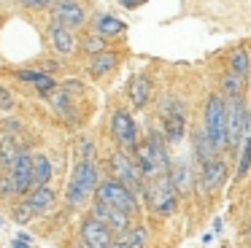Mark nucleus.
I'll return each mask as SVG.
<instances>
[{
    "mask_svg": "<svg viewBox=\"0 0 251 248\" xmlns=\"http://www.w3.org/2000/svg\"><path fill=\"white\" fill-rule=\"evenodd\" d=\"M132 156H135L138 167H141V173H143V181L157 178V175H165V173L170 170V159H168V151H165V140L159 138V132H149L146 140H138Z\"/></svg>",
    "mask_w": 251,
    "mask_h": 248,
    "instance_id": "nucleus-1",
    "label": "nucleus"
},
{
    "mask_svg": "<svg viewBox=\"0 0 251 248\" xmlns=\"http://www.w3.org/2000/svg\"><path fill=\"white\" fill-rule=\"evenodd\" d=\"M98 167L95 159H78V165L73 167L71 181L65 186V199L73 208H84L89 199L95 197V189H98Z\"/></svg>",
    "mask_w": 251,
    "mask_h": 248,
    "instance_id": "nucleus-2",
    "label": "nucleus"
},
{
    "mask_svg": "<svg viewBox=\"0 0 251 248\" xmlns=\"http://www.w3.org/2000/svg\"><path fill=\"white\" fill-rule=\"evenodd\" d=\"M227 100L224 95H208L205 100V108H202V132L205 138L213 143L216 151H224L227 149Z\"/></svg>",
    "mask_w": 251,
    "mask_h": 248,
    "instance_id": "nucleus-3",
    "label": "nucleus"
},
{
    "mask_svg": "<svg viewBox=\"0 0 251 248\" xmlns=\"http://www.w3.org/2000/svg\"><path fill=\"white\" fill-rule=\"evenodd\" d=\"M95 199L108 205V208H116V210H122V213L132 216V219H135V213H138L135 192H132L130 186H125L122 181H116V178H103V181H98Z\"/></svg>",
    "mask_w": 251,
    "mask_h": 248,
    "instance_id": "nucleus-4",
    "label": "nucleus"
},
{
    "mask_svg": "<svg viewBox=\"0 0 251 248\" xmlns=\"http://www.w3.org/2000/svg\"><path fill=\"white\" fill-rule=\"evenodd\" d=\"M146 186V199H149V208L154 210L157 216H173L178 210V192H176L170 175H157V178H149L143 181Z\"/></svg>",
    "mask_w": 251,
    "mask_h": 248,
    "instance_id": "nucleus-5",
    "label": "nucleus"
},
{
    "mask_svg": "<svg viewBox=\"0 0 251 248\" xmlns=\"http://www.w3.org/2000/svg\"><path fill=\"white\" fill-rule=\"evenodd\" d=\"M111 173H114L111 178L122 181L125 186H130L132 192H138V189L143 186V173H141V167H138L135 156H132L130 151L116 149L114 154H111Z\"/></svg>",
    "mask_w": 251,
    "mask_h": 248,
    "instance_id": "nucleus-6",
    "label": "nucleus"
},
{
    "mask_svg": "<svg viewBox=\"0 0 251 248\" xmlns=\"http://www.w3.org/2000/svg\"><path fill=\"white\" fill-rule=\"evenodd\" d=\"M162 127H165V138H168V143H181L186 135V111L184 105H181L178 100H173V97H168V100L162 102Z\"/></svg>",
    "mask_w": 251,
    "mask_h": 248,
    "instance_id": "nucleus-7",
    "label": "nucleus"
},
{
    "mask_svg": "<svg viewBox=\"0 0 251 248\" xmlns=\"http://www.w3.org/2000/svg\"><path fill=\"white\" fill-rule=\"evenodd\" d=\"M224 100H227V119H224V124H227V149L235 151L240 143V135H243L249 108H246L243 97H224Z\"/></svg>",
    "mask_w": 251,
    "mask_h": 248,
    "instance_id": "nucleus-8",
    "label": "nucleus"
},
{
    "mask_svg": "<svg viewBox=\"0 0 251 248\" xmlns=\"http://www.w3.org/2000/svg\"><path fill=\"white\" fill-rule=\"evenodd\" d=\"M78 235H81V243L87 248H111V243H114V237H116L114 229H111L108 224H103L100 219H95L92 213L81 221Z\"/></svg>",
    "mask_w": 251,
    "mask_h": 248,
    "instance_id": "nucleus-9",
    "label": "nucleus"
},
{
    "mask_svg": "<svg viewBox=\"0 0 251 248\" xmlns=\"http://www.w3.org/2000/svg\"><path fill=\"white\" fill-rule=\"evenodd\" d=\"M111 135H114L116 146L122 151H135L138 146V129H135V119L130 116L127 111H116L111 116Z\"/></svg>",
    "mask_w": 251,
    "mask_h": 248,
    "instance_id": "nucleus-10",
    "label": "nucleus"
},
{
    "mask_svg": "<svg viewBox=\"0 0 251 248\" xmlns=\"http://www.w3.org/2000/svg\"><path fill=\"white\" fill-rule=\"evenodd\" d=\"M6 173L14 183V194H17V197H25V194L33 189V154L22 149L19 156L14 159V165L8 167Z\"/></svg>",
    "mask_w": 251,
    "mask_h": 248,
    "instance_id": "nucleus-11",
    "label": "nucleus"
},
{
    "mask_svg": "<svg viewBox=\"0 0 251 248\" xmlns=\"http://www.w3.org/2000/svg\"><path fill=\"white\" fill-rule=\"evenodd\" d=\"M49 8H51V19L62 27H71V30L81 27L84 19H87V11L78 0H54Z\"/></svg>",
    "mask_w": 251,
    "mask_h": 248,
    "instance_id": "nucleus-12",
    "label": "nucleus"
},
{
    "mask_svg": "<svg viewBox=\"0 0 251 248\" xmlns=\"http://www.w3.org/2000/svg\"><path fill=\"white\" fill-rule=\"evenodd\" d=\"M224 181H227V162H224L222 154H216L205 165H200V189L205 194L219 192Z\"/></svg>",
    "mask_w": 251,
    "mask_h": 248,
    "instance_id": "nucleus-13",
    "label": "nucleus"
},
{
    "mask_svg": "<svg viewBox=\"0 0 251 248\" xmlns=\"http://www.w3.org/2000/svg\"><path fill=\"white\" fill-rule=\"evenodd\" d=\"M25 202L30 205V210H33V216H46L51 213V210L57 208V194L54 189L46 183V186H33L27 194H25Z\"/></svg>",
    "mask_w": 251,
    "mask_h": 248,
    "instance_id": "nucleus-14",
    "label": "nucleus"
},
{
    "mask_svg": "<svg viewBox=\"0 0 251 248\" xmlns=\"http://www.w3.org/2000/svg\"><path fill=\"white\" fill-rule=\"evenodd\" d=\"M235 159H238V167H235V178L243 181L251 170V111L246 113V127L243 135H240V143L235 149Z\"/></svg>",
    "mask_w": 251,
    "mask_h": 248,
    "instance_id": "nucleus-15",
    "label": "nucleus"
},
{
    "mask_svg": "<svg viewBox=\"0 0 251 248\" xmlns=\"http://www.w3.org/2000/svg\"><path fill=\"white\" fill-rule=\"evenodd\" d=\"M168 175H170V181H173L176 192L184 194V197H189L192 189H195V173H192L189 159H176V162H170Z\"/></svg>",
    "mask_w": 251,
    "mask_h": 248,
    "instance_id": "nucleus-16",
    "label": "nucleus"
},
{
    "mask_svg": "<svg viewBox=\"0 0 251 248\" xmlns=\"http://www.w3.org/2000/svg\"><path fill=\"white\" fill-rule=\"evenodd\" d=\"M92 216L100 219L103 224H108L111 229H114V235H122V232L132 224V216L122 213V210H116V208H108V205L98 202V199H95V205H92Z\"/></svg>",
    "mask_w": 251,
    "mask_h": 248,
    "instance_id": "nucleus-17",
    "label": "nucleus"
},
{
    "mask_svg": "<svg viewBox=\"0 0 251 248\" xmlns=\"http://www.w3.org/2000/svg\"><path fill=\"white\" fill-rule=\"evenodd\" d=\"M49 41H51V46H54V51L62 54V57L73 54V49H76V35H73V30L57 25V22L49 27Z\"/></svg>",
    "mask_w": 251,
    "mask_h": 248,
    "instance_id": "nucleus-18",
    "label": "nucleus"
},
{
    "mask_svg": "<svg viewBox=\"0 0 251 248\" xmlns=\"http://www.w3.org/2000/svg\"><path fill=\"white\" fill-rule=\"evenodd\" d=\"M151 78L149 75H135V78L130 81V86H127V95H130V102L135 108H146L149 100H151Z\"/></svg>",
    "mask_w": 251,
    "mask_h": 248,
    "instance_id": "nucleus-19",
    "label": "nucleus"
},
{
    "mask_svg": "<svg viewBox=\"0 0 251 248\" xmlns=\"http://www.w3.org/2000/svg\"><path fill=\"white\" fill-rule=\"evenodd\" d=\"M116 65H119V54L111 51V49H105V51H100V54L92 57V62H89V73H92L95 78H103V75H108Z\"/></svg>",
    "mask_w": 251,
    "mask_h": 248,
    "instance_id": "nucleus-20",
    "label": "nucleus"
},
{
    "mask_svg": "<svg viewBox=\"0 0 251 248\" xmlns=\"http://www.w3.org/2000/svg\"><path fill=\"white\" fill-rule=\"evenodd\" d=\"M125 30H127V25L122 19H116V16H111V14H98L95 16V30L92 32H98V35L116 38V35H122Z\"/></svg>",
    "mask_w": 251,
    "mask_h": 248,
    "instance_id": "nucleus-21",
    "label": "nucleus"
},
{
    "mask_svg": "<svg viewBox=\"0 0 251 248\" xmlns=\"http://www.w3.org/2000/svg\"><path fill=\"white\" fill-rule=\"evenodd\" d=\"M192 146H195V159H197V165H205L208 159H213L216 154H222V151L213 149V143L205 138V132H202V129H197V132L192 135Z\"/></svg>",
    "mask_w": 251,
    "mask_h": 248,
    "instance_id": "nucleus-22",
    "label": "nucleus"
},
{
    "mask_svg": "<svg viewBox=\"0 0 251 248\" xmlns=\"http://www.w3.org/2000/svg\"><path fill=\"white\" fill-rule=\"evenodd\" d=\"M51 181V162L46 154H33V186H46Z\"/></svg>",
    "mask_w": 251,
    "mask_h": 248,
    "instance_id": "nucleus-23",
    "label": "nucleus"
},
{
    "mask_svg": "<svg viewBox=\"0 0 251 248\" xmlns=\"http://www.w3.org/2000/svg\"><path fill=\"white\" fill-rule=\"evenodd\" d=\"M19 151H22V146H19L11 135H3V138H0V170H8V167L14 165V159L19 156Z\"/></svg>",
    "mask_w": 251,
    "mask_h": 248,
    "instance_id": "nucleus-24",
    "label": "nucleus"
},
{
    "mask_svg": "<svg viewBox=\"0 0 251 248\" xmlns=\"http://www.w3.org/2000/svg\"><path fill=\"white\" fill-rule=\"evenodd\" d=\"M243 92H246V78L232 73V70H227L222 75V95L224 97H243Z\"/></svg>",
    "mask_w": 251,
    "mask_h": 248,
    "instance_id": "nucleus-25",
    "label": "nucleus"
},
{
    "mask_svg": "<svg viewBox=\"0 0 251 248\" xmlns=\"http://www.w3.org/2000/svg\"><path fill=\"white\" fill-rule=\"evenodd\" d=\"M229 70L238 75H243V78H249L251 73V54L246 51V49H235L232 54H229Z\"/></svg>",
    "mask_w": 251,
    "mask_h": 248,
    "instance_id": "nucleus-26",
    "label": "nucleus"
},
{
    "mask_svg": "<svg viewBox=\"0 0 251 248\" xmlns=\"http://www.w3.org/2000/svg\"><path fill=\"white\" fill-rule=\"evenodd\" d=\"M122 237H125V243L130 248H143V246H146V240H149V232H146V226H143V224H130L125 232H122Z\"/></svg>",
    "mask_w": 251,
    "mask_h": 248,
    "instance_id": "nucleus-27",
    "label": "nucleus"
},
{
    "mask_svg": "<svg viewBox=\"0 0 251 248\" xmlns=\"http://www.w3.org/2000/svg\"><path fill=\"white\" fill-rule=\"evenodd\" d=\"M105 49H108V46H105V38L98 35V32H92V35L84 41V54H92V57H95V54L105 51Z\"/></svg>",
    "mask_w": 251,
    "mask_h": 248,
    "instance_id": "nucleus-28",
    "label": "nucleus"
},
{
    "mask_svg": "<svg viewBox=\"0 0 251 248\" xmlns=\"http://www.w3.org/2000/svg\"><path fill=\"white\" fill-rule=\"evenodd\" d=\"M11 219L17 221V224H27V221L33 219V210H30V205L25 202V199H22V202H19L17 208L11 210Z\"/></svg>",
    "mask_w": 251,
    "mask_h": 248,
    "instance_id": "nucleus-29",
    "label": "nucleus"
},
{
    "mask_svg": "<svg viewBox=\"0 0 251 248\" xmlns=\"http://www.w3.org/2000/svg\"><path fill=\"white\" fill-rule=\"evenodd\" d=\"M0 197H17V194H14V183H11V178H8L6 170L0 173Z\"/></svg>",
    "mask_w": 251,
    "mask_h": 248,
    "instance_id": "nucleus-30",
    "label": "nucleus"
},
{
    "mask_svg": "<svg viewBox=\"0 0 251 248\" xmlns=\"http://www.w3.org/2000/svg\"><path fill=\"white\" fill-rule=\"evenodd\" d=\"M44 70H17V78L19 81H30V84H35V81L44 78Z\"/></svg>",
    "mask_w": 251,
    "mask_h": 248,
    "instance_id": "nucleus-31",
    "label": "nucleus"
},
{
    "mask_svg": "<svg viewBox=\"0 0 251 248\" xmlns=\"http://www.w3.org/2000/svg\"><path fill=\"white\" fill-rule=\"evenodd\" d=\"M54 78H51V75H44V78L41 81H35V89L41 92V95H51V92H54Z\"/></svg>",
    "mask_w": 251,
    "mask_h": 248,
    "instance_id": "nucleus-32",
    "label": "nucleus"
},
{
    "mask_svg": "<svg viewBox=\"0 0 251 248\" xmlns=\"http://www.w3.org/2000/svg\"><path fill=\"white\" fill-rule=\"evenodd\" d=\"M14 108V97L6 86H0V111H11Z\"/></svg>",
    "mask_w": 251,
    "mask_h": 248,
    "instance_id": "nucleus-33",
    "label": "nucleus"
},
{
    "mask_svg": "<svg viewBox=\"0 0 251 248\" xmlns=\"http://www.w3.org/2000/svg\"><path fill=\"white\" fill-rule=\"evenodd\" d=\"M78 159H92V140H78Z\"/></svg>",
    "mask_w": 251,
    "mask_h": 248,
    "instance_id": "nucleus-34",
    "label": "nucleus"
},
{
    "mask_svg": "<svg viewBox=\"0 0 251 248\" xmlns=\"http://www.w3.org/2000/svg\"><path fill=\"white\" fill-rule=\"evenodd\" d=\"M17 3H22V5H27V8H49L54 0H17Z\"/></svg>",
    "mask_w": 251,
    "mask_h": 248,
    "instance_id": "nucleus-35",
    "label": "nucleus"
},
{
    "mask_svg": "<svg viewBox=\"0 0 251 248\" xmlns=\"http://www.w3.org/2000/svg\"><path fill=\"white\" fill-rule=\"evenodd\" d=\"M119 3L125 5V8H138V5H143L146 0H119Z\"/></svg>",
    "mask_w": 251,
    "mask_h": 248,
    "instance_id": "nucleus-36",
    "label": "nucleus"
},
{
    "mask_svg": "<svg viewBox=\"0 0 251 248\" xmlns=\"http://www.w3.org/2000/svg\"><path fill=\"white\" fill-rule=\"evenodd\" d=\"M111 248H130V246L125 243V237H119V240L114 237V243H111Z\"/></svg>",
    "mask_w": 251,
    "mask_h": 248,
    "instance_id": "nucleus-37",
    "label": "nucleus"
},
{
    "mask_svg": "<svg viewBox=\"0 0 251 248\" xmlns=\"http://www.w3.org/2000/svg\"><path fill=\"white\" fill-rule=\"evenodd\" d=\"M14 248H30V243L22 240V237H17V240H14Z\"/></svg>",
    "mask_w": 251,
    "mask_h": 248,
    "instance_id": "nucleus-38",
    "label": "nucleus"
},
{
    "mask_svg": "<svg viewBox=\"0 0 251 248\" xmlns=\"http://www.w3.org/2000/svg\"><path fill=\"white\" fill-rule=\"evenodd\" d=\"M246 237H249V243H251V221H249V226H246Z\"/></svg>",
    "mask_w": 251,
    "mask_h": 248,
    "instance_id": "nucleus-39",
    "label": "nucleus"
},
{
    "mask_svg": "<svg viewBox=\"0 0 251 248\" xmlns=\"http://www.w3.org/2000/svg\"><path fill=\"white\" fill-rule=\"evenodd\" d=\"M0 224H3V221H0Z\"/></svg>",
    "mask_w": 251,
    "mask_h": 248,
    "instance_id": "nucleus-40",
    "label": "nucleus"
}]
</instances>
